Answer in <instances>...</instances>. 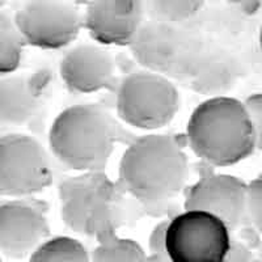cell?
Wrapping results in <instances>:
<instances>
[{"label": "cell", "instance_id": "14", "mask_svg": "<svg viewBox=\"0 0 262 262\" xmlns=\"http://www.w3.org/2000/svg\"><path fill=\"white\" fill-rule=\"evenodd\" d=\"M240 76L242 66L231 54L201 49L185 80H188L191 91L211 98L227 96Z\"/></svg>", "mask_w": 262, "mask_h": 262}, {"label": "cell", "instance_id": "3", "mask_svg": "<svg viewBox=\"0 0 262 262\" xmlns=\"http://www.w3.org/2000/svg\"><path fill=\"white\" fill-rule=\"evenodd\" d=\"M119 137V127L107 109L96 104L66 107L54 119L49 146L63 165L76 172L106 168Z\"/></svg>", "mask_w": 262, "mask_h": 262}, {"label": "cell", "instance_id": "6", "mask_svg": "<svg viewBox=\"0 0 262 262\" xmlns=\"http://www.w3.org/2000/svg\"><path fill=\"white\" fill-rule=\"evenodd\" d=\"M127 46L143 70L168 79H186L202 49L179 24L152 18L144 20Z\"/></svg>", "mask_w": 262, "mask_h": 262}, {"label": "cell", "instance_id": "5", "mask_svg": "<svg viewBox=\"0 0 262 262\" xmlns=\"http://www.w3.org/2000/svg\"><path fill=\"white\" fill-rule=\"evenodd\" d=\"M176 85L163 75L131 72L117 90V114L123 122L142 130H159L173 121L180 111Z\"/></svg>", "mask_w": 262, "mask_h": 262}, {"label": "cell", "instance_id": "15", "mask_svg": "<svg viewBox=\"0 0 262 262\" xmlns=\"http://www.w3.org/2000/svg\"><path fill=\"white\" fill-rule=\"evenodd\" d=\"M0 78V123L23 126L32 121L39 109V95L30 79L21 75Z\"/></svg>", "mask_w": 262, "mask_h": 262}, {"label": "cell", "instance_id": "1", "mask_svg": "<svg viewBox=\"0 0 262 262\" xmlns=\"http://www.w3.org/2000/svg\"><path fill=\"white\" fill-rule=\"evenodd\" d=\"M189 174L188 156L179 140L168 134H146L122 154L118 184L144 206H163L176 198Z\"/></svg>", "mask_w": 262, "mask_h": 262}, {"label": "cell", "instance_id": "7", "mask_svg": "<svg viewBox=\"0 0 262 262\" xmlns=\"http://www.w3.org/2000/svg\"><path fill=\"white\" fill-rule=\"evenodd\" d=\"M231 231L210 212L185 210L168 221L165 249L170 262H223Z\"/></svg>", "mask_w": 262, "mask_h": 262}, {"label": "cell", "instance_id": "9", "mask_svg": "<svg viewBox=\"0 0 262 262\" xmlns=\"http://www.w3.org/2000/svg\"><path fill=\"white\" fill-rule=\"evenodd\" d=\"M25 46L59 50L78 38L83 13L67 0H25L13 16Z\"/></svg>", "mask_w": 262, "mask_h": 262}, {"label": "cell", "instance_id": "25", "mask_svg": "<svg viewBox=\"0 0 262 262\" xmlns=\"http://www.w3.org/2000/svg\"><path fill=\"white\" fill-rule=\"evenodd\" d=\"M7 2H8V0H0V9L3 8L4 6H6V4H7Z\"/></svg>", "mask_w": 262, "mask_h": 262}, {"label": "cell", "instance_id": "17", "mask_svg": "<svg viewBox=\"0 0 262 262\" xmlns=\"http://www.w3.org/2000/svg\"><path fill=\"white\" fill-rule=\"evenodd\" d=\"M98 245L90 254V262H147L142 245L131 238L109 233L97 238Z\"/></svg>", "mask_w": 262, "mask_h": 262}, {"label": "cell", "instance_id": "20", "mask_svg": "<svg viewBox=\"0 0 262 262\" xmlns=\"http://www.w3.org/2000/svg\"><path fill=\"white\" fill-rule=\"evenodd\" d=\"M245 222L250 223L257 231L262 228V180L256 177L247 184L245 193Z\"/></svg>", "mask_w": 262, "mask_h": 262}, {"label": "cell", "instance_id": "21", "mask_svg": "<svg viewBox=\"0 0 262 262\" xmlns=\"http://www.w3.org/2000/svg\"><path fill=\"white\" fill-rule=\"evenodd\" d=\"M168 221L160 222L154 227L148 237L149 256L154 262H170L165 249V228Z\"/></svg>", "mask_w": 262, "mask_h": 262}, {"label": "cell", "instance_id": "23", "mask_svg": "<svg viewBox=\"0 0 262 262\" xmlns=\"http://www.w3.org/2000/svg\"><path fill=\"white\" fill-rule=\"evenodd\" d=\"M223 262H253V253L243 243L232 240Z\"/></svg>", "mask_w": 262, "mask_h": 262}, {"label": "cell", "instance_id": "10", "mask_svg": "<svg viewBox=\"0 0 262 262\" xmlns=\"http://www.w3.org/2000/svg\"><path fill=\"white\" fill-rule=\"evenodd\" d=\"M50 236L43 203L13 198L0 205V253L12 259L30 256Z\"/></svg>", "mask_w": 262, "mask_h": 262}, {"label": "cell", "instance_id": "4", "mask_svg": "<svg viewBox=\"0 0 262 262\" xmlns=\"http://www.w3.org/2000/svg\"><path fill=\"white\" fill-rule=\"evenodd\" d=\"M125 191L100 172H81L59 184L60 219L72 232L86 237L116 233L126 222Z\"/></svg>", "mask_w": 262, "mask_h": 262}, {"label": "cell", "instance_id": "13", "mask_svg": "<svg viewBox=\"0 0 262 262\" xmlns=\"http://www.w3.org/2000/svg\"><path fill=\"white\" fill-rule=\"evenodd\" d=\"M59 75L71 93L91 95L113 85L116 63L113 55L101 45L79 43L63 55Z\"/></svg>", "mask_w": 262, "mask_h": 262}, {"label": "cell", "instance_id": "26", "mask_svg": "<svg viewBox=\"0 0 262 262\" xmlns=\"http://www.w3.org/2000/svg\"><path fill=\"white\" fill-rule=\"evenodd\" d=\"M67 2H74L75 3V2H79V0H67Z\"/></svg>", "mask_w": 262, "mask_h": 262}, {"label": "cell", "instance_id": "11", "mask_svg": "<svg viewBox=\"0 0 262 262\" xmlns=\"http://www.w3.org/2000/svg\"><path fill=\"white\" fill-rule=\"evenodd\" d=\"M146 16V0H88L83 28L98 45L127 46Z\"/></svg>", "mask_w": 262, "mask_h": 262}, {"label": "cell", "instance_id": "12", "mask_svg": "<svg viewBox=\"0 0 262 262\" xmlns=\"http://www.w3.org/2000/svg\"><path fill=\"white\" fill-rule=\"evenodd\" d=\"M247 182L227 173L203 176L185 194V210H201L219 217L232 232L245 223Z\"/></svg>", "mask_w": 262, "mask_h": 262}, {"label": "cell", "instance_id": "16", "mask_svg": "<svg viewBox=\"0 0 262 262\" xmlns=\"http://www.w3.org/2000/svg\"><path fill=\"white\" fill-rule=\"evenodd\" d=\"M29 262H90V253L76 238L54 236L33 250Z\"/></svg>", "mask_w": 262, "mask_h": 262}, {"label": "cell", "instance_id": "18", "mask_svg": "<svg viewBox=\"0 0 262 262\" xmlns=\"http://www.w3.org/2000/svg\"><path fill=\"white\" fill-rule=\"evenodd\" d=\"M25 43L13 16L0 9V76L13 74L23 59Z\"/></svg>", "mask_w": 262, "mask_h": 262}, {"label": "cell", "instance_id": "22", "mask_svg": "<svg viewBox=\"0 0 262 262\" xmlns=\"http://www.w3.org/2000/svg\"><path fill=\"white\" fill-rule=\"evenodd\" d=\"M245 114L248 121L253 127L257 138L261 140L262 135V96L259 93H253L248 96L245 101H243Z\"/></svg>", "mask_w": 262, "mask_h": 262}, {"label": "cell", "instance_id": "19", "mask_svg": "<svg viewBox=\"0 0 262 262\" xmlns=\"http://www.w3.org/2000/svg\"><path fill=\"white\" fill-rule=\"evenodd\" d=\"M205 0H146L147 15L152 20L181 24L202 9Z\"/></svg>", "mask_w": 262, "mask_h": 262}, {"label": "cell", "instance_id": "27", "mask_svg": "<svg viewBox=\"0 0 262 262\" xmlns=\"http://www.w3.org/2000/svg\"><path fill=\"white\" fill-rule=\"evenodd\" d=\"M0 262H3V261H2V258H0Z\"/></svg>", "mask_w": 262, "mask_h": 262}, {"label": "cell", "instance_id": "2", "mask_svg": "<svg viewBox=\"0 0 262 262\" xmlns=\"http://www.w3.org/2000/svg\"><path fill=\"white\" fill-rule=\"evenodd\" d=\"M186 137L194 155L215 167H231L261 147L243 102L229 96L211 97L190 114Z\"/></svg>", "mask_w": 262, "mask_h": 262}, {"label": "cell", "instance_id": "24", "mask_svg": "<svg viewBox=\"0 0 262 262\" xmlns=\"http://www.w3.org/2000/svg\"><path fill=\"white\" fill-rule=\"evenodd\" d=\"M226 2L247 15H254L258 12L262 3V0H226Z\"/></svg>", "mask_w": 262, "mask_h": 262}, {"label": "cell", "instance_id": "8", "mask_svg": "<svg viewBox=\"0 0 262 262\" xmlns=\"http://www.w3.org/2000/svg\"><path fill=\"white\" fill-rule=\"evenodd\" d=\"M51 179L50 156L36 138L0 137V195L28 198L45 190Z\"/></svg>", "mask_w": 262, "mask_h": 262}]
</instances>
